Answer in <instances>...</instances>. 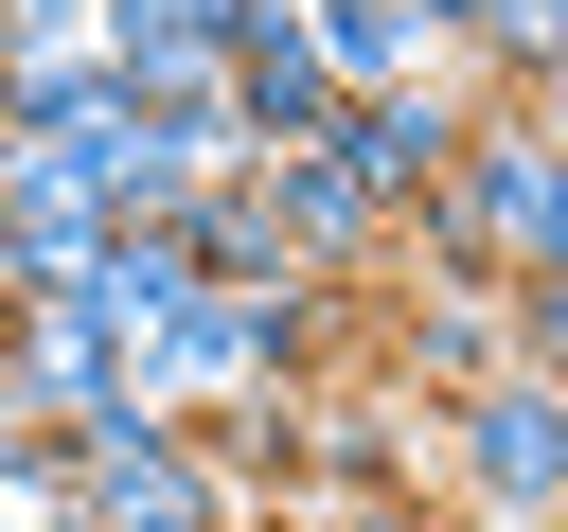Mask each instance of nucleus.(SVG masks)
I'll return each mask as SVG.
<instances>
[{
	"label": "nucleus",
	"instance_id": "f03ea898",
	"mask_svg": "<svg viewBox=\"0 0 568 532\" xmlns=\"http://www.w3.org/2000/svg\"><path fill=\"white\" fill-rule=\"evenodd\" d=\"M444 461H462V497L479 514H515V532H550L568 514V372H497V390H462L444 408Z\"/></svg>",
	"mask_w": 568,
	"mask_h": 532
},
{
	"label": "nucleus",
	"instance_id": "f8f14e48",
	"mask_svg": "<svg viewBox=\"0 0 568 532\" xmlns=\"http://www.w3.org/2000/svg\"><path fill=\"white\" fill-rule=\"evenodd\" d=\"M36 532H106V514H36Z\"/></svg>",
	"mask_w": 568,
	"mask_h": 532
},
{
	"label": "nucleus",
	"instance_id": "423d86ee",
	"mask_svg": "<svg viewBox=\"0 0 568 532\" xmlns=\"http://www.w3.org/2000/svg\"><path fill=\"white\" fill-rule=\"evenodd\" d=\"M142 408V337L106 301H18V426H106Z\"/></svg>",
	"mask_w": 568,
	"mask_h": 532
},
{
	"label": "nucleus",
	"instance_id": "9d476101",
	"mask_svg": "<svg viewBox=\"0 0 568 532\" xmlns=\"http://www.w3.org/2000/svg\"><path fill=\"white\" fill-rule=\"evenodd\" d=\"M195 248H213L231 284H302V231H284V160H231V177L195 195Z\"/></svg>",
	"mask_w": 568,
	"mask_h": 532
},
{
	"label": "nucleus",
	"instance_id": "f257e3e1",
	"mask_svg": "<svg viewBox=\"0 0 568 532\" xmlns=\"http://www.w3.org/2000/svg\"><path fill=\"white\" fill-rule=\"evenodd\" d=\"M408 266L426 284H532V266H568V106L550 89H497L479 106L462 177L408 213Z\"/></svg>",
	"mask_w": 568,
	"mask_h": 532
},
{
	"label": "nucleus",
	"instance_id": "6e6552de",
	"mask_svg": "<svg viewBox=\"0 0 568 532\" xmlns=\"http://www.w3.org/2000/svg\"><path fill=\"white\" fill-rule=\"evenodd\" d=\"M390 372H408L426 408L497 390V372H515V284H426V301H390Z\"/></svg>",
	"mask_w": 568,
	"mask_h": 532
},
{
	"label": "nucleus",
	"instance_id": "9b49d317",
	"mask_svg": "<svg viewBox=\"0 0 568 532\" xmlns=\"http://www.w3.org/2000/svg\"><path fill=\"white\" fill-rule=\"evenodd\" d=\"M18 18V53H106V0H0Z\"/></svg>",
	"mask_w": 568,
	"mask_h": 532
},
{
	"label": "nucleus",
	"instance_id": "20e7f679",
	"mask_svg": "<svg viewBox=\"0 0 568 532\" xmlns=\"http://www.w3.org/2000/svg\"><path fill=\"white\" fill-rule=\"evenodd\" d=\"M337 106H355V71L320 53V0H266V18H248V53H231V124H248V160L337 142Z\"/></svg>",
	"mask_w": 568,
	"mask_h": 532
},
{
	"label": "nucleus",
	"instance_id": "ddd939ff",
	"mask_svg": "<svg viewBox=\"0 0 568 532\" xmlns=\"http://www.w3.org/2000/svg\"><path fill=\"white\" fill-rule=\"evenodd\" d=\"M550 106H568V71H550Z\"/></svg>",
	"mask_w": 568,
	"mask_h": 532
},
{
	"label": "nucleus",
	"instance_id": "39448f33",
	"mask_svg": "<svg viewBox=\"0 0 568 532\" xmlns=\"http://www.w3.org/2000/svg\"><path fill=\"white\" fill-rule=\"evenodd\" d=\"M106 248H124V213L71 160H0V266H18V301H89Z\"/></svg>",
	"mask_w": 568,
	"mask_h": 532
},
{
	"label": "nucleus",
	"instance_id": "7ed1b4c3",
	"mask_svg": "<svg viewBox=\"0 0 568 532\" xmlns=\"http://www.w3.org/2000/svg\"><path fill=\"white\" fill-rule=\"evenodd\" d=\"M71 443H89V514H106V532H231V461H213L195 426L106 408V426H71Z\"/></svg>",
	"mask_w": 568,
	"mask_h": 532
},
{
	"label": "nucleus",
	"instance_id": "1a4fd4ad",
	"mask_svg": "<svg viewBox=\"0 0 568 532\" xmlns=\"http://www.w3.org/2000/svg\"><path fill=\"white\" fill-rule=\"evenodd\" d=\"M213 284H231V266H213V248H195V213H142V231H124V248H106V284H89V301H106V319H124V337H142V355H160V337H178V319H195V301H213Z\"/></svg>",
	"mask_w": 568,
	"mask_h": 532
},
{
	"label": "nucleus",
	"instance_id": "0eeeda50",
	"mask_svg": "<svg viewBox=\"0 0 568 532\" xmlns=\"http://www.w3.org/2000/svg\"><path fill=\"white\" fill-rule=\"evenodd\" d=\"M231 53H248V0H106V71L142 106H231Z\"/></svg>",
	"mask_w": 568,
	"mask_h": 532
}]
</instances>
